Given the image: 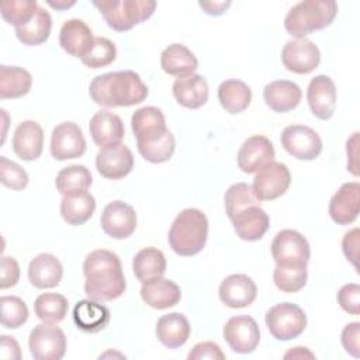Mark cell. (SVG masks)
I'll use <instances>...</instances> for the list:
<instances>
[{
	"instance_id": "cell-1",
	"label": "cell",
	"mask_w": 360,
	"mask_h": 360,
	"mask_svg": "<svg viewBox=\"0 0 360 360\" xmlns=\"http://www.w3.org/2000/svg\"><path fill=\"white\" fill-rule=\"evenodd\" d=\"M84 292L96 301H112L120 298L125 288V277L120 257L107 249L90 252L83 262Z\"/></svg>"
},
{
	"instance_id": "cell-2",
	"label": "cell",
	"mask_w": 360,
	"mask_h": 360,
	"mask_svg": "<svg viewBox=\"0 0 360 360\" xmlns=\"http://www.w3.org/2000/svg\"><path fill=\"white\" fill-rule=\"evenodd\" d=\"M89 94L101 107H131L148 97V86L136 72L118 70L96 76L90 82Z\"/></svg>"
},
{
	"instance_id": "cell-3",
	"label": "cell",
	"mask_w": 360,
	"mask_h": 360,
	"mask_svg": "<svg viewBox=\"0 0 360 360\" xmlns=\"http://www.w3.org/2000/svg\"><path fill=\"white\" fill-rule=\"evenodd\" d=\"M208 238V219L201 210L186 208L177 214L170 225L167 240L179 256H194L200 253Z\"/></svg>"
},
{
	"instance_id": "cell-4",
	"label": "cell",
	"mask_w": 360,
	"mask_h": 360,
	"mask_svg": "<svg viewBox=\"0 0 360 360\" xmlns=\"http://www.w3.org/2000/svg\"><path fill=\"white\" fill-rule=\"evenodd\" d=\"M336 14L338 3L333 0H304L288 10L284 28L294 38H305L308 34L330 25Z\"/></svg>"
},
{
	"instance_id": "cell-5",
	"label": "cell",
	"mask_w": 360,
	"mask_h": 360,
	"mask_svg": "<svg viewBox=\"0 0 360 360\" xmlns=\"http://www.w3.org/2000/svg\"><path fill=\"white\" fill-rule=\"evenodd\" d=\"M104 17L107 25L115 31H129L135 25L148 20L155 8L156 1L152 0H101L93 1Z\"/></svg>"
},
{
	"instance_id": "cell-6",
	"label": "cell",
	"mask_w": 360,
	"mask_h": 360,
	"mask_svg": "<svg viewBox=\"0 0 360 360\" xmlns=\"http://www.w3.org/2000/svg\"><path fill=\"white\" fill-rule=\"evenodd\" d=\"M266 326L277 340L298 338L307 328V315L301 307L292 302L273 305L264 316Z\"/></svg>"
},
{
	"instance_id": "cell-7",
	"label": "cell",
	"mask_w": 360,
	"mask_h": 360,
	"mask_svg": "<svg viewBox=\"0 0 360 360\" xmlns=\"http://www.w3.org/2000/svg\"><path fill=\"white\" fill-rule=\"evenodd\" d=\"M270 248L277 266H307L311 256L308 240L295 229L277 232Z\"/></svg>"
},
{
	"instance_id": "cell-8",
	"label": "cell",
	"mask_w": 360,
	"mask_h": 360,
	"mask_svg": "<svg viewBox=\"0 0 360 360\" xmlns=\"http://www.w3.org/2000/svg\"><path fill=\"white\" fill-rule=\"evenodd\" d=\"M28 346L35 360H60L66 352V336L55 323L42 322L31 330Z\"/></svg>"
},
{
	"instance_id": "cell-9",
	"label": "cell",
	"mask_w": 360,
	"mask_h": 360,
	"mask_svg": "<svg viewBox=\"0 0 360 360\" xmlns=\"http://www.w3.org/2000/svg\"><path fill=\"white\" fill-rule=\"evenodd\" d=\"M291 173L281 162H270L260 167L253 179L252 190L259 201H271L281 197L290 187Z\"/></svg>"
},
{
	"instance_id": "cell-10",
	"label": "cell",
	"mask_w": 360,
	"mask_h": 360,
	"mask_svg": "<svg viewBox=\"0 0 360 360\" xmlns=\"http://www.w3.org/2000/svg\"><path fill=\"white\" fill-rule=\"evenodd\" d=\"M281 146L295 159L314 160L322 152V139L315 129L307 125H288L283 129Z\"/></svg>"
},
{
	"instance_id": "cell-11",
	"label": "cell",
	"mask_w": 360,
	"mask_h": 360,
	"mask_svg": "<svg viewBox=\"0 0 360 360\" xmlns=\"http://www.w3.org/2000/svg\"><path fill=\"white\" fill-rule=\"evenodd\" d=\"M281 62L292 73L308 75L321 63V51L308 38L290 39L281 51Z\"/></svg>"
},
{
	"instance_id": "cell-12",
	"label": "cell",
	"mask_w": 360,
	"mask_h": 360,
	"mask_svg": "<svg viewBox=\"0 0 360 360\" xmlns=\"http://www.w3.org/2000/svg\"><path fill=\"white\" fill-rule=\"evenodd\" d=\"M224 339L228 346L240 354L252 353L260 342V330L257 322L249 315H236L224 325Z\"/></svg>"
},
{
	"instance_id": "cell-13",
	"label": "cell",
	"mask_w": 360,
	"mask_h": 360,
	"mask_svg": "<svg viewBox=\"0 0 360 360\" xmlns=\"http://www.w3.org/2000/svg\"><path fill=\"white\" fill-rule=\"evenodd\" d=\"M49 149L52 158L56 160H69L83 156L86 152V139L82 128L72 121L58 124L52 131Z\"/></svg>"
},
{
	"instance_id": "cell-14",
	"label": "cell",
	"mask_w": 360,
	"mask_h": 360,
	"mask_svg": "<svg viewBox=\"0 0 360 360\" xmlns=\"http://www.w3.org/2000/svg\"><path fill=\"white\" fill-rule=\"evenodd\" d=\"M101 229L112 239H125L136 228V212L128 202L115 200L108 202L100 218Z\"/></svg>"
},
{
	"instance_id": "cell-15",
	"label": "cell",
	"mask_w": 360,
	"mask_h": 360,
	"mask_svg": "<svg viewBox=\"0 0 360 360\" xmlns=\"http://www.w3.org/2000/svg\"><path fill=\"white\" fill-rule=\"evenodd\" d=\"M131 128L136 145L153 143L169 132L162 110L153 105L138 108L131 117Z\"/></svg>"
},
{
	"instance_id": "cell-16",
	"label": "cell",
	"mask_w": 360,
	"mask_h": 360,
	"mask_svg": "<svg viewBox=\"0 0 360 360\" xmlns=\"http://www.w3.org/2000/svg\"><path fill=\"white\" fill-rule=\"evenodd\" d=\"M276 150L271 141L264 135L249 136L238 150V167L243 173H256L260 167L274 160Z\"/></svg>"
},
{
	"instance_id": "cell-17",
	"label": "cell",
	"mask_w": 360,
	"mask_h": 360,
	"mask_svg": "<svg viewBox=\"0 0 360 360\" xmlns=\"http://www.w3.org/2000/svg\"><path fill=\"white\" fill-rule=\"evenodd\" d=\"M96 167L97 172L105 179H122L134 169L132 152L127 145L122 143L100 148L96 155Z\"/></svg>"
},
{
	"instance_id": "cell-18",
	"label": "cell",
	"mask_w": 360,
	"mask_h": 360,
	"mask_svg": "<svg viewBox=\"0 0 360 360\" xmlns=\"http://www.w3.org/2000/svg\"><path fill=\"white\" fill-rule=\"evenodd\" d=\"M360 184L349 181L339 187L329 201V217L338 225H349L359 217Z\"/></svg>"
},
{
	"instance_id": "cell-19",
	"label": "cell",
	"mask_w": 360,
	"mask_h": 360,
	"mask_svg": "<svg viewBox=\"0 0 360 360\" xmlns=\"http://www.w3.org/2000/svg\"><path fill=\"white\" fill-rule=\"evenodd\" d=\"M307 101L311 112L319 120H329L336 107V87L326 75H318L311 79L307 89Z\"/></svg>"
},
{
	"instance_id": "cell-20",
	"label": "cell",
	"mask_w": 360,
	"mask_h": 360,
	"mask_svg": "<svg viewBox=\"0 0 360 360\" xmlns=\"http://www.w3.org/2000/svg\"><path fill=\"white\" fill-rule=\"evenodd\" d=\"M219 300L229 308H245L253 304L257 287L248 274H231L219 284Z\"/></svg>"
},
{
	"instance_id": "cell-21",
	"label": "cell",
	"mask_w": 360,
	"mask_h": 360,
	"mask_svg": "<svg viewBox=\"0 0 360 360\" xmlns=\"http://www.w3.org/2000/svg\"><path fill=\"white\" fill-rule=\"evenodd\" d=\"M89 131L91 139L100 148L118 145L125 135L122 120L108 110H100L90 118Z\"/></svg>"
},
{
	"instance_id": "cell-22",
	"label": "cell",
	"mask_w": 360,
	"mask_h": 360,
	"mask_svg": "<svg viewBox=\"0 0 360 360\" xmlns=\"http://www.w3.org/2000/svg\"><path fill=\"white\" fill-rule=\"evenodd\" d=\"M44 149V131L42 127L32 120L22 121L17 125L13 135L14 153L25 160H37Z\"/></svg>"
},
{
	"instance_id": "cell-23",
	"label": "cell",
	"mask_w": 360,
	"mask_h": 360,
	"mask_svg": "<svg viewBox=\"0 0 360 360\" xmlns=\"http://www.w3.org/2000/svg\"><path fill=\"white\" fill-rule=\"evenodd\" d=\"M94 41L91 28L79 18H69L62 24L59 44L63 51L76 58H83Z\"/></svg>"
},
{
	"instance_id": "cell-24",
	"label": "cell",
	"mask_w": 360,
	"mask_h": 360,
	"mask_svg": "<svg viewBox=\"0 0 360 360\" xmlns=\"http://www.w3.org/2000/svg\"><path fill=\"white\" fill-rule=\"evenodd\" d=\"M236 235L242 240L253 242L264 236L270 226V218L260 205H250L231 218Z\"/></svg>"
},
{
	"instance_id": "cell-25",
	"label": "cell",
	"mask_w": 360,
	"mask_h": 360,
	"mask_svg": "<svg viewBox=\"0 0 360 360\" xmlns=\"http://www.w3.org/2000/svg\"><path fill=\"white\" fill-rule=\"evenodd\" d=\"M62 276V263L52 253H41L28 264V280L35 288H53L60 283Z\"/></svg>"
},
{
	"instance_id": "cell-26",
	"label": "cell",
	"mask_w": 360,
	"mask_h": 360,
	"mask_svg": "<svg viewBox=\"0 0 360 360\" xmlns=\"http://www.w3.org/2000/svg\"><path fill=\"white\" fill-rule=\"evenodd\" d=\"M208 83L204 76L193 73L184 77H177L173 83V96L176 101L191 110L202 107L208 101Z\"/></svg>"
},
{
	"instance_id": "cell-27",
	"label": "cell",
	"mask_w": 360,
	"mask_h": 360,
	"mask_svg": "<svg viewBox=\"0 0 360 360\" xmlns=\"http://www.w3.org/2000/svg\"><path fill=\"white\" fill-rule=\"evenodd\" d=\"M263 98L267 107L276 112H288L294 110L301 98V87L290 80H274L264 86Z\"/></svg>"
},
{
	"instance_id": "cell-28",
	"label": "cell",
	"mask_w": 360,
	"mask_h": 360,
	"mask_svg": "<svg viewBox=\"0 0 360 360\" xmlns=\"http://www.w3.org/2000/svg\"><path fill=\"white\" fill-rule=\"evenodd\" d=\"M141 298L146 305L155 309H167L179 304L181 298V290L174 281L159 277L142 283Z\"/></svg>"
},
{
	"instance_id": "cell-29",
	"label": "cell",
	"mask_w": 360,
	"mask_h": 360,
	"mask_svg": "<svg viewBox=\"0 0 360 360\" xmlns=\"http://www.w3.org/2000/svg\"><path fill=\"white\" fill-rule=\"evenodd\" d=\"M155 332L158 340L163 346L169 349H177L188 340L191 326L188 323V319L183 314L170 312L162 315L158 319Z\"/></svg>"
},
{
	"instance_id": "cell-30",
	"label": "cell",
	"mask_w": 360,
	"mask_h": 360,
	"mask_svg": "<svg viewBox=\"0 0 360 360\" xmlns=\"http://www.w3.org/2000/svg\"><path fill=\"white\" fill-rule=\"evenodd\" d=\"M73 322L83 332L97 333L108 325L110 309L100 301L82 300L73 308Z\"/></svg>"
},
{
	"instance_id": "cell-31",
	"label": "cell",
	"mask_w": 360,
	"mask_h": 360,
	"mask_svg": "<svg viewBox=\"0 0 360 360\" xmlns=\"http://www.w3.org/2000/svg\"><path fill=\"white\" fill-rule=\"evenodd\" d=\"M160 66L170 76L184 77L197 70L198 60L186 45L172 44L163 49L160 55Z\"/></svg>"
},
{
	"instance_id": "cell-32",
	"label": "cell",
	"mask_w": 360,
	"mask_h": 360,
	"mask_svg": "<svg viewBox=\"0 0 360 360\" xmlns=\"http://www.w3.org/2000/svg\"><path fill=\"white\" fill-rule=\"evenodd\" d=\"M96 210V200L87 191L65 194L60 200V215L69 225H83Z\"/></svg>"
},
{
	"instance_id": "cell-33",
	"label": "cell",
	"mask_w": 360,
	"mask_h": 360,
	"mask_svg": "<svg viewBox=\"0 0 360 360\" xmlns=\"http://www.w3.org/2000/svg\"><path fill=\"white\" fill-rule=\"evenodd\" d=\"M132 270L141 283L163 277L166 271V257L163 252L156 248H143L135 255Z\"/></svg>"
},
{
	"instance_id": "cell-34",
	"label": "cell",
	"mask_w": 360,
	"mask_h": 360,
	"mask_svg": "<svg viewBox=\"0 0 360 360\" xmlns=\"http://www.w3.org/2000/svg\"><path fill=\"white\" fill-rule=\"evenodd\" d=\"M218 100L225 111L229 114H239L249 107L252 101V90L242 80L228 79L218 87Z\"/></svg>"
},
{
	"instance_id": "cell-35",
	"label": "cell",
	"mask_w": 360,
	"mask_h": 360,
	"mask_svg": "<svg viewBox=\"0 0 360 360\" xmlns=\"http://www.w3.org/2000/svg\"><path fill=\"white\" fill-rule=\"evenodd\" d=\"M32 86V76L28 70L18 66H0V98H20Z\"/></svg>"
},
{
	"instance_id": "cell-36",
	"label": "cell",
	"mask_w": 360,
	"mask_h": 360,
	"mask_svg": "<svg viewBox=\"0 0 360 360\" xmlns=\"http://www.w3.org/2000/svg\"><path fill=\"white\" fill-rule=\"evenodd\" d=\"M52 28V18L51 14L42 8L38 7L35 15L24 25L15 28V35L20 42L24 45H41L44 44L51 34Z\"/></svg>"
},
{
	"instance_id": "cell-37",
	"label": "cell",
	"mask_w": 360,
	"mask_h": 360,
	"mask_svg": "<svg viewBox=\"0 0 360 360\" xmlns=\"http://www.w3.org/2000/svg\"><path fill=\"white\" fill-rule=\"evenodd\" d=\"M69 302L66 297L56 292H44L37 297L34 311L38 319L46 323H58L65 319Z\"/></svg>"
},
{
	"instance_id": "cell-38",
	"label": "cell",
	"mask_w": 360,
	"mask_h": 360,
	"mask_svg": "<svg viewBox=\"0 0 360 360\" xmlns=\"http://www.w3.org/2000/svg\"><path fill=\"white\" fill-rule=\"evenodd\" d=\"M93 183L90 170L83 165H72L63 167L55 180L56 190L65 195L75 191H87Z\"/></svg>"
},
{
	"instance_id": "cell-39",
	"label": "cell",
	"mask_w": 360,
	"mask_h": 360,
	"mask_svg": "<svg viewBox=\"0 0 360 360\" xmlns=\"http://www.w3.org/2000/svg\"><path fill=\"white\" fill-rule=\"evenodd\" d=\"M224 201H225V210L229 219L250 205H260V201L256 198L252 190V186L248 183L232 184L225 191Z\"/></svg>"
},
{
	"instance_id": "cell-40",
	"label": "cell",
	"mask_w": 360,
	"mask_h": 360,
	"mask_svg": "<svg viewBox=\"0 0 360 360\" xmlns=\"http://www.w3.org/2000/svg\"><path fill=\"white\" fill-rule=\"evenodd\" d=\"M307 266H277L273 271V281L283 292H297L307 284Z\"/></svg>"
},
{
	"instance_id": "cell-41",
	"label": "cell",
	"mask_w": 360,
	"mask_h": 360,
	"mask_svg": "<svg viewBox=\"0 0 360 360\" xmlns=\"http://www.w3.org/2000/svg\"><path fill=\"white\" fill-rule=\"evenodd\" d=\"M38 7L35 0H6L0 4V13L6 22L17 28L27 24L35 15Z\"/></svg>"
},
{
	"instance_id": "cell-42",
	"label": "cell",
	"mask_w": 360,
	"mask_h": 360,
	"mask_svg": "<svg viewBox=\"0 0 360 360\" xmlns=\"http://www.w3.org/2000/svg\"><path fill=\"white\" fill-rule=\"evenodd\" d=\"M117 48L112 41L105 37H94L93 45L89 52L82 58L83 65L91 69L108 66L115 60Z\"/></svg>"
},
{
	"instance_id": "cell-43",
	"label": "cell",
	"mask_w": 360,
	"mask_h": 360,
	"mask_svg": "<svg viewBox=\"0 0 360 360\" xmlns=\"http://www.w3.org/2000/svg\"><path fill=\"white\" fill-rule=\"evenodd\" d=\"M1 325L7 329H17L28 319L27 304L15 295H3L0 298Z\"/></svg>"
},
{
	"instance_id": "cell-44",
	"label": "cell",
	"mask_w": 360,
	"mask_h": 360,
	"mask_svg": "<svg viewBox=\"0 0 360 360\" xmlns=\"http://www.w3.org/2000/svg\"><path fill=\"white\" fill-rule=\"evenodd\" d=\"M138 152L141 156L150 163H163L167 162L176 148V141L173 134L169 131L162 139L153 142V143H146V145H136Z\"/></svg>"
},
{
	"instance_id": "cell-45",
	"label": "cell",
	"mask_w": 360,
	"mask_h": 360,
	"mask_svg": "<svg viewBox=\"0 0 360 360\" xmlns=\"http://www.w3.org/2000/svg\"><path fill=\"white\" fill-rule=\"evenodd\" d=\"M0 181L11 190H22L28 184V174L18 163L0 156Z\"/></svg>"
},
{
	"instance_id": "cell-46",
	"label": "cell",
	"mask_w": 360,
	"mask_h": 360,
	"mask_svg": "<svg viewBox=\"0 0 360 360\" xmlns=\"http://www.w3.org/2000/svg\"><path fill=\"white\" fill-rule=\"evenodd\" d=\"M338 302L343 311L350 315L360 314V287L356 283H349L340 287L338 291Z\"/></svg>"
},
{
	"instance_id": "cell-47",
	"label": "cell",
	"mask_w": 360,
	"mask_h": 360,
	"mask_svg": "<svg viewBox=\"0 0 360 360\" xmlns=\"http://www.w3.org/2000/svg\"><path fill=\"white\" fill-rule=\"evenodd\" d=\"M359 336H360V323L359 322H350L347 323L340 335V342L346 353H349L353 357L360 356V343H359Z\"/></svg>"
},
{
	"instance_id": "cell-48",
	"label": "cell",
	"mask_w": 360,
	"mask_h": 360,
	"mask_svg": "<svg viewBox=\"0 0 360 360\" xmlns=\"http://www.w3.org/2000/svg\"><path fill=\"white\" fill-rule=\"evenodd\" d=\"M20 278V266L14 257L3 256L1 259V271H0V288H11L18 283Z\"/></svg>"
},
{
	"instance_id": "cell-49",
	"label": "cell",
	"mask_w": 360,
	"mask_h": 360,
	"mask_svg": "<svg viewBox=\"0 0 360 360\" xmlns=\"http://www.w3.org/2000/svg\"><path fill=\"white\" fill-rule=\"evenodd\" d=\"M188 360H201V359H214L224 360L225 354L221 347L214 342H200L188 353Z\"/></svg>"
},
{
	"instance_id": "cell-50",
	"label": "cell",
	"mask_w": 360,
	"mask_h": 360,
	"mask_svg": "<svg viewBox=\"0 0 360 360\" xmlns=\"http://www.w3.org/2000/svg\"><path fill=\"white\" fill-rule=\"evenodd\" d=\"M342 249L346 259L357 269V253H359V228L347 231L342 239Z\"/></svg>"
},
{
	"instance_id": "cell-51",
	"label": "cell",
	"mask_w": 360,
	"mask_h": 360,
	"mask_svg": "<svg viewBox=\"0 0 360 360\" xmlns=\"http://www.w3.org/2000/svg\"><path fill=\"white\" fill-rule=\"evenodd\" d=\"M0 357L1 359H14L20 360L21 359V350L18 342L8 335H1L0 339Z\"/></svg>"
},
{
	"instance_id": "cell-52",
	"label": "cell",
	"mask_w": 360,
	"mask_h": 360,
	"mask_svg": "<svg viewBox=\"0 0 360 360\" xmlns=\"http://www.w3.org/2000/svg\"><path fill=\"white\" fill-rule=\"evenodd\" d=\"M357 145H359V132H354L346 142V153H347V170L353 176H359L357 166Z\"/></svg>"
},
{
	"instance_id": "cell-53",
	"label": "cell",
	"mask_w": 360,
	"mask_h": 360,
	"mask_svg": "<svg viewBox=\"0 0 360 360\" xmlns=\"http://www.w3.org/2000/svg\"><path fill=\"white\" fill-rule=\"evenodd\" d=\"M198 6L208 15H221L231 6V1L229 0H226V1H200Z\"/></svg>"
},
{
	"instance_id": "cell-54",
	"label": "cell",
	"mask_w": 360,
	"mask_h": 360,
	"mask_svg": "<svg viewBox=\"0 0 360 360\" xmlns=\"http://www.w3.org/2000/svg\"><path fill=\"white\" fill-rule=\"evenodd\" d=\"M305 357L314 359L315 354H314L312 352H309L307 347H302V346L292 347L291 350H288V352L284 354V359H305Z\"/></svg>"
},
{
	"instance_id": "cell-55",
	"label": "cell",
	"mask_w": 360,
	"mask_h": 360,
	"mask_svg": "<svg viewBox=\"0 0 360 360\" xmlns=\"http://www.w3.org/2000/svg\"><path fill=\"white\" fill-rule=\"evenodd\" d=\"M48 4H49L51 7H53V8H56V10H65V8L72 7V6L75 4V1H73V0H72V1H66V0H56V1L48 0Z\"/></svg>"
}]
</instances>
